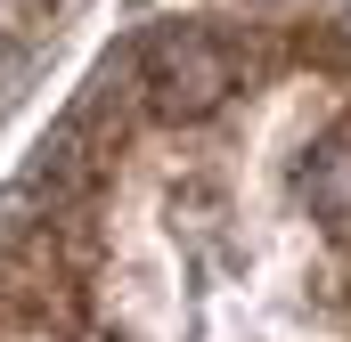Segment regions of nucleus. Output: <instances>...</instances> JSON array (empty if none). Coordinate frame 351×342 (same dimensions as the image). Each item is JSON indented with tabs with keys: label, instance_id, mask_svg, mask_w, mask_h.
Listing matches in <instances>:
<instances>
[{
	"label": "nucleus",
	"instance_id": "f257e3e1",
	"mask_svg": "<svg viewBox=\"0 0 351 342\" xmlns=\"http://www.w3.org/2000/svg\"><path fill=\"white\" fill-rule=\"evenodd\" d=\"M147 90H156V106L164 114H204V106H221L229 98V57L213 49V41H156L147 49Z\"/></svg>",
	"mask_w": 351,
	"mask_h": 342
},
{
	"label": "nucleus",
	"instance_id": "f03ea898",
	"mask_svg": "<svg viewBox=\"0 0 351 342\" xmlns=\"http://www.w3.org/2000/svg\"><path fill=\"white\" fill-rule=\"evenodd\" d=\"M311 212H327V220H351V139H327L319 155H311Z\"/></svg>",
	"mask_w": 351,
	"mask_h": 342
}]
</instances>
